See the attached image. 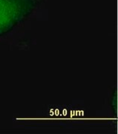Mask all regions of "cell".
I'll return each mask as SVG.
<instances>
[{
    "label": "cell",
    "instance_id": "1",
    "mask_svg": "<svg viewBox=\"0 0 118 134\" xmlns=\"http://www.w3.org/2000/svg\"><path fill=\"white\" fill-rule=\"evenodd\" d=\"M30 8L31 0H0V36L18 24Z\"/></svg>",
    "mask_w": 118,
    "mask_h": 134
}]
</instances>
